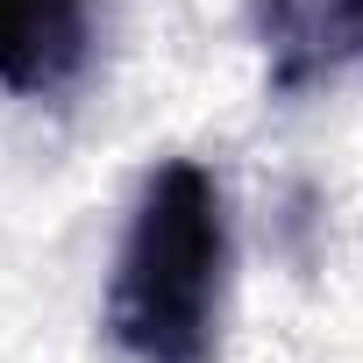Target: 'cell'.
Returning <instances> with one entry per match:
<instances>
[{"mask_svg": "<svg viewBox=\"0 0 363 363\" xmlns=\"http://www.w3.org/2000/svg\"><path fill=\"white\" fill-rule=\"evenodd\" d=\"M235 299V214L207 157H164L121 214L100 342L114 363H221Z\"/></svg>", "mask_w": 363, "mask_h": 363, "instance_id": "cell-1", "label": "cell"}, {"mask_svg": "<svg viewBox=\"0 0 363 363\" xmlns=\"http://www.w3.org/2000/svg\"><path fill=\"white\" fill-rule=\"evenodd\" d=\"M107 43V0H0V93L72 100Z\"/></svg>", "mask_w": 363, "mask_h": 363, "instance_id": "cell-2", "label": "cell"}, {"mask_svg": "<svg viewBox=\"0 0 363 363\" xmlns=\"http://www.w3.org/2000/svg\"><path fill=\"white\" fill-rule=\"evenodd\" d=\"M250 36L271 93L299 100L363 72V0H250Z\"/></svg>", "mask_w": 363, "mask_h": 363, "instance_id": "cell-3", "label": "cell"}]
</instances>
